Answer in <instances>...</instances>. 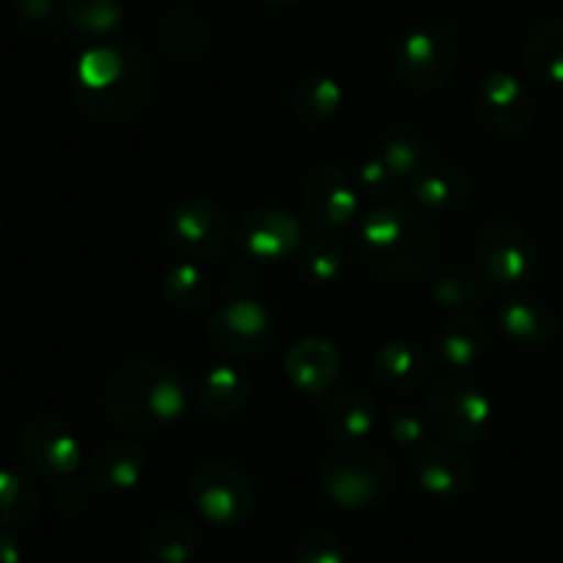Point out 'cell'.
<instances>
[{"label": "cell", "instance_id": "5bb4252c", "mask_svg": "<svg viewBox=\"0 0 563 563\" xmlns=\"http://www.w3.org/2000/svg\"><path fill=\"white\" fill-rule=\"evenodd\" d=\"M475 108L481 119L506 139H519L533 124V97L511 73H489L475 86Z\"/></svg>", "mask_w": 563, "mask_h": 563}, {"label": "cell", "instance_id": "836d02e7", "mask_svg": "<svg viewBox=\"0 0 563 563\" xmlns=\"http://www.w3.org/2000/svg\"><path fill=\"white\" fill-rule=\"evenodd\" d=\"M294 563H349V550L338 533L318 528L296 544Z\"/></svg>", "mask_w": 563, "mask_h": 563}, {"label": "cell", "instance_id": "7402d4cb", "mask_svg": "<svg viewBox=\"0 0 563 563\" xmlns=\"http://www.w3.org/2000/svg\"><path fill=\"white\" fill-rule=\"evenodd\" d=\"M252 398V378L232 365L210 367L197 384L194 406L208 417H230L246 409Z\"/></svg>", "mask_w": 563, "mask_h": 563}, {"label": "cell", "instance_id": "ac0fdd59", "mask_svg": "<svg viewBox=\"0 0 563 563\" xmlns=\"http://www.w3.org/2000/svg\"><path fill=\"white\" fill-rule=\"evenodd\" d=\"M500 332L522 349H544L558 334V316L539 296H514L495 312Z\"/></svg>", "mask_w": 563, "mask_h": 563}, {"label": "cell", "instance_id": "4fadbf2b", "mask_svg": "<svg viewBox=\"0 0 563 563\" xmlns=\"http://www.w3.org/2000/svg\"><path fill=\"white\" fill-rule=\"evenodd\" d=\"M20 445H23L25 462L47 481L64 484V481H73L75 473L84 467V448L58 417H34L25 426Z\"/></svg>", "mask_w": 563, "mask_h": 563}, {"label": "cell", "instance_id": "4dcf8cb0", "mask_svg": "<svg viewBox=\"0 0 563 563\" xmlns=\"http://www.w3.org/2000/svg\"><path fill=\"white\" fill-rule=\"evenodd\" d=\"M40 511L34 481L14 470H0V528H23Z\"/></svg>", "mask_w": 563, "mask_h": 563}, {"label": "cell", "instance_id": "e575fe53", "mask_svg": "<svg viewBox=\"0 0 563 563\" xmlns=\"http://www.w3.org/2000/svg\"><path fill=\"white\" fill-rule=\"evenodd\" d=\"M356 180H360V191L367 194L371 199H376V202H384L387 197H393L395 188L400 186V183L395 180L393 172L387 169V164H384L378 155L362 161L360 172H356Z\"/></svg>", "mask_w": 563, "mask_h": 563}, {"label": "cell", "instance_id": "52a82bcc", "mask_svg": "<svg viewBox=\"0 0 563 563\" xmlns=\"http://www.w3.org/2000/svg\"><path fill=\"white\" fill-rule=\"evenodd\" d=\"M169 241L183 260L210 263L230 243V216L213 197L188 194L169 210Z\"/></svg>", "mask_w": 563, "mask_h": 563}, {"label": "cell", "instance_id": "603a6c76", "mask_svg": "<svg viewBox=\"0 0 563 563\" xmlns=\"http://www.w3.org/2000/svg\"><path fill=\"white\" fill-rule=\"evenodd\" d=\"M486 343H489V334H486L484 321L470 312H459L437 332V356L451 373H462L478 365Z\"/></svg>", "mask_w": 563, "mask_h": 563}, {"label": "cell", "instance_id": "d6a6232c", "mask_svg": "<svg viewBox=\"0 0 563 563\" xmlns=\"http://www.w3.org/2000/svg\"><path fill=\"white\" fill-rule=\"evenodd\" d=\"M378 158L387 164V169L393 172L395 180L409 183L411 177L420 172V166L426 164V150H422L417 135L393 133L389 139H384L382 150H378Z\"/></svg>", "mask_w": 563, "mask_h": 563}, {"label": "cell", "instance_id": "277c9868", "mask_svg": "<svg viewBox=\"0 0 563 563\" xmlns=\"http://www.w3.org/2000/svg\"><path fill=\"white\" fill-rule=\"evenodd\" d=\"M194 508L216 528H241L257 508V492L246 470L224 459L199 464L188 484Z\"/></svg>", "mask_w": 563, "mask_h": 563}, {"label": "cell", "instance_id": "9c48e42d", "mask_svg": "<svg viewBox=\"0 0 563 563\" xmlns=\"http://www.w3.org/2000/svg\"><path fill=\"white\" fill-rule=\"evenodd\" d=\"M274 316L254 299H232L216 307L208 321V343L230 360H254L274 343Z\"/></svg>", "mask_w": 563, "mask_h": 563}, {"label": "cell", "instance_id": "d590c367", "mask_svg": "<svg viewBox=\"0 0 563 563\" xmlns=\"http://www.w3.org/2000/svg\"><path fill=\"white\" fill-rule=\"evenodd\" d=\"M387 429L393 434V440L404 448L420 445L426 440V434H429V426H426L422 415L417 409H411V406H395L387 417Z\"/></svg>", "mask_w": 563, "mask_h": 563}, {"label": "cell", "instance_id": "9a60e30c", "mask_svg": "<svg viewBox=\"0 0 563 563\" xmlns=\"http://www.w3.org/2000/svg\"><path fill=\"white\" fill-rule=\"evenodd\" d=\"M406 186H409L415 208L426 216H453L467 208L473 197L470 177L459 166L442 164V161L437 164L426 161Z\"/></svg>", "mask_w": 563, "mask_h": 563}, {"label": "cell", "instance_id": "8992f818", "mask_svg": "<svg viewBox=\"0 0 563 563\" xmlns=\"http://www.w3.org/2000/svg\"><path fill=\"white\" fill-rule=\"evenodd\" d=\"M429 420L445 440L481 442L492 429V404L462 373H445L429 393Z\"/></svg>", "mask_w": 563, "mask_h": 563}, {"label": "cell", "instance_id": "3957f363", "mask_svg": "<svg viewBox=\"0 0 563 563\" xmlns=\"http://www.w3.org/2000/svg\"><path fill=\"white\" fill-rule=\"evenodd\" d=\"M321 489L338 508L365 511L393 495L395 470L389 459L373 448L343 445L323 459Z\"/></svg>", "mask_w": 563, "mask_h": 563}, {"label": "cell", "instance_id": "30bf717a", "mask_svg": "<svg viewBox=\"0 0 563 563\" xmlns=\"http://www.w3.org/2000/svg\"><path fill=\"white\" fill-rule=\"evenodd\" d=\"M456 67V42L437 29L411 31L393 53V73L417 95L442 89Z\"/></svg>", "mask_w": 563, "mask_h": 563}, {"label": "cell", "instance_id": "4316f807", "mask_svg": "<svg viewBox=\"0 0 563 563\" xmlns=\"http://www.w3.org/2000/svg\"><path fill=\"white\" fill-rule=\"evenodd\" d=\"M489 282L484 279L478 268H448L437 276L431 285V299L434 305L445 307V310H464V307H475L489 296Z\"/></svg>", "mask_w": 563, "mask_h": 563}, {"label": "cell", "instance_id": "ffe728a7", "mask_svg": "<svg viewBox=\"0 0 563 563\" xmlns=\"http://www.w3.org/2000/svg\"><path fill=\"white\" fill-rule=\"evenodd\" d=\"M373 373L378 384L395 393H411L420 389L431 376V356L429 351L420 349L417 343L395 340L384 343L373 356Z\"/></svg>", "mask_w": 563, "mask_h": 563}, {"label": "cell", "instance_id": "74e56055", "mask_svg": "<svg viewBox=\"0 0 563 563\" xmlns=\"http://www.w3.org/2000/svg\"><path fill=\"white\" fill-rule=\"evenodd\" d=\"M23 12L31 20H47L53 14V0H23Z\"/></svg>", "mask_w": 563, "mask_h": 563}, {"label": "cell", "instance_id": "8d00e7d4", "mask_svg": "<svg viewBox=\"0 0 563 563\" xmlns=\"http://www.w3.org/2000/svg\"><path fill=\"white\" fill-rule=\"evenodd\" d=\"M58 506L67 514H80L89 508V495H86L84 486L73 484V481H64L62 492H58Z\"/></svg>", "mask_w": 563, "mask_h": 563}, {"label": "cell", "instance_id": "44dd1931", "mask_svg": "<svg viewBox=\"0 0 563 563\" xmlns=\"http://www.w3.org/2000/svg\"><path fill=\"white\" fill-rule=\"evenodd\" d=\"M158 42L169 56L194 62L213 45V25L191 7H175L158 20Z\"/></svg>", "mask_w": 563, "mask_h": 563}, {"label": "cell", "instance_id": "7c38bea8", "mask_svg": "<svg viewBox=\"0 0 563 563\" xmlns=\"http://www.w3.org/2000/svg\"><path fill=\"white\" fill-rule=\"evenodd\" d=\"M301 210L321 235H338L360 213V194L338 166H318L301 188Z\"/></svg>", "mask_w": 563, "mask_h": 563}, {"label": "cell", "instance_id": "d4e9b609", "mask_svg": "<svg viewBox=\"0 0 563 563\" xmlns=\"http://www.w3.org/2000/svg\"><path fill=\"white\" fill-rule=\"evenodd\" d=\"M525 69L541 84L563 86V18H547L522 45Z\"/></svg>", "mask_w": 563, "mask_h": 563}, {"label": "cell", "instance_id": "7a4b0ae2", "mask_svg": "<svg viewBox=\"0 0 563 563\" xmlns=\"http://www.w3.org/2000/svg\"><path fill=\"white\" fill-rule=\"evenodd\" d=\"M188 409V389L172 367L161 362H130L108 378L102 389V415L117 429L133 434L161 431Z\"/></svg>", "mask_w": 563, "mask_h": 563}, {"label": "cell", "instance_id": "5b68a950", "mask_svg": "<svg viewBox=\"0 0 563 563\" xmlns=\"http://www.w3.org/2000/svg\"><path fill=\"white\" fill-rule=\"evenodd\" d=\"M475 268L492 288H517L539 268L533 232L514 219H495L475 238Z\"/></svg>", "mask_w": 563, "mask_h": 563}, {"label": "cell", "instance_id": "1f68e13d", "mask_svg": "<svg viewBox=\"0 0 563 563\" xmlns=\"http://www.w3.org/2000/svg\"><path fill=\"white\" fill-rule=\"evenodd\" d=\"M62 14L75 31L89 36L111 34L122 25V0H62Z\"/></svg>", "mask_w": 563, "mask_h": 563}, {"label": "cell", "instance_id": "d6986e66", "mask_svg": "<svg viewBox=\"0 0 563 563\" xmlns=\"http://www.w3.org/2000/svg\"><path fill=\"white\" fill-rule=\"evenodd\" d=\"M415 478L426 495L453 500L473 486L475 467L464 453L445 445H431L415 459Z\"/></svg>", "mask_w": 563, "mask_h": 563}, {"label": "cell", "instance_id": "ab89813d", "mask_svg": "<svg viewBox=\"0 0 563 563\" xmlns=\"http://www.w3.org/2000/svg\"><path fill=\"white\" fill-rule=\"evenodd\" d=\"M268 3H274V7H296L301 0H268Z\"/></svg>", "mask_w": 563, "mask_h": 563}, {"label": "cell", "instance_id": "8fae6325", "mask_svg": "<svg viewBox=\"0 0 563 563\" xmlns=\"http://www.w3.org/2000/svg\"><path fill=\"white\" fill-rule=\"evenodd\" d=\"M238 246L260 263H279L296 257L305 246V224L299 216L274 205L246 210L238 221Z\"/></svg>", "mask_w": 563, "mask_h": 563}, {"label": "cell", "instance_id": "484cf974", "mask_svg": "<svg viewBox=\"0 0 563 563\" xmlns=\"http://www.w3.org/2000/svg\"><path fill=\"white\" fill-rule=\"evenodd\" d=\"M343 97L345 95L338 80L329 78V75L312 73L294 86L290 111L307 128H323V124L338 117V111L343 108Z\"/></svg>", "mask_w": 563, "mask_h": 563}, {"label": "cell", "instance_id": "f546056e", "mask_svg": "<svg viewBox=\"0 0 563 563\" xmlns=\"http://www.w3.org/2000/svg\"><path fill=\"white\" fill-rule=\"evenodd\" d=\"M164 296L177 307V310H199L210 301L213 296V279L202 263H183L172 265L164 276Z\"/></svg>", "mask_w": 563, "mask_h": 563}, {"label": "cell", "instance_id": "2e32d148", "mask_svg": "<svg viewBox=\"0 0 563 563\" xmlns=\"http://www.w3.org/2000/svg\"><path fill=\"white\" fill-rule=\"evenodd\" d=\"M147 453L133 440H111L86 462V481L100 495H122L135 489L147 475Z\"/></svg>", "mask_w": 563, "mask_h": 563}, {"label": "cell", "instance_id": "cb8c5ba5", "mask_svg": "<svg viewBox=\"0 0 563 563\" xmlns=\"http://www.w3.org/2000/svg\"><path fill=\"white\" fill-rule=\"evenodd\" d=\"M376 398L365 389H345L338 393L327 406V431L343 445L365 440L376 426Z\"/></svg>", "mask_w": 563, "mask_h": 563}, {"label": "cell", "instance_id": "83f0119b", "mask_svg": "<svg viewBox=\"0 0 563 563\" xmlns=\"http://www.w3.org/2000/svg\"><path fill=\"white\" fill-rule=\"evenodd\" d=\"M199 536L188 519L172 517L153 528L147 541V555L153 563H191L197 555Z\"/></svg>", "mask_w": 563, "mask_h": 563}, {"label": "cell", "instance_id": "e0dca14e", "mask_svg": "<svg viewBox=\"0 0 563 563\" xmlns=\"http://www.w3.org/2000/svg\"><path fill=\"white\" fill-rule=\"evenodd\" d=\"M285 376L299 393L323 395L340 376V351L327 338H305L285 354Z\"/></svg>", "mask_w": 563, "mask_h": 563}, {"label": "cell", "instance_id": "ba28073f", "mask_svg": "<svg viewBox=\"0 0 563 563\" xmlns=\"http://www.w3.org/2000/svg\"><path fill=\"white\" fill-rule=\"evenodd\" d=\"M153 97V67L139 51L128 47L124 69L100 89H73V100L80 111L100 124L130 122L144 111Z\"/></svg>", "mask_w": 563, "mask_h": 563}, {"label": "cell", "instance_id": "6da1fadb", "mask_svg": "<svg viewBox=\"0 0 563 563\" xmlns=\"http://www.w3.org/2000/svg\"><path fill=\"white\" fill-rule=\"evenodd\" d=\"M360 252L378 276L409 282L434 268L440 241L429 216L415 205L384 202L362 219Z\"/></svg>", "mask_w": 563, "mask_h": 563}, {"label": "cell", "instance_id": "f1b7e54d", "mask_svg": "<svg viewBox=\"0 0 563 563\" xmlns=\"http://www.w3.org/2000/svg\"><path fill=\"white\" fill-rule=\"evenodd\" d=\"M296 260H299V274L316 288L332 285L345 271V249L334 235H318L307 241Z\"/></svg>", "mask_w": 563, "mask_h": 563}, {"label": "cell", "instance_id": "f35d334b", "mask_svg": "<svg viewBox=\"0 0 563 563\" xmlns=\"http://www.w3.org/2000/svg\"><path fill=\"white\" fill-rule=\"evenodd\" d=\"M0 563H20V547L9 533H0Z\"/></svg>", "mask_w": 563, "mask_h": 563}]
</instances>
